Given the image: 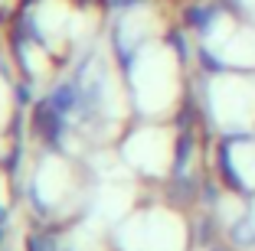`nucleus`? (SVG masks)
<instances>
[{
	"label": "nucleus",
	"instance_id": "nucleus-1",
	"mask_svg": "<svg viewBox=\"0 0 255 251\" xmlns=\"http://www.w3.org/2000/svg\"><path fill=\"white\" fill-rule=\"evenodd\" d=\"M30 251H49V245H46L43 238H33V242H30Z\"/></svg>",
	"mask_w": 255,
	"mask_h": 251
}]
</instances>
